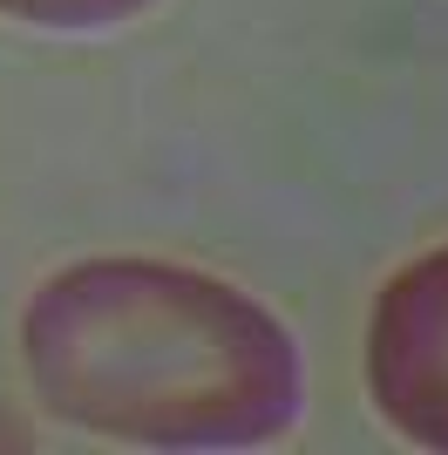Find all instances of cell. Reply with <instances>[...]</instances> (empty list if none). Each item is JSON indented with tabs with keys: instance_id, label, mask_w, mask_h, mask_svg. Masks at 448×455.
<instances>
[{
	"instance_id": "7a4b0ae2",
	"label": "cell",
	"mask_w": 448,
	"mask_h": 455,
	"mask_svg": "<svg viewBox=\"0 0 448 455\" xmlns=\"http://www.w3.org/2000/svg\"><path fill=\"white\" fill-rule=\"evenodd\" d=\"M373 408L421 449H448V245L401 266L367 326Z\"/></svg>"
},
{
	"instance_id": "3957f363",
	"label": "cell",
	"mask_w": 448,
	"mask_h": 455,
	"mask_svg": "<svg viewBox=\"0 0 448 455\" xmlns=\"http://www.w3.org/2000/svg\"><path fill=\"white\" fill-rule=\"evenodd\" d=\"M156 0H0L7 20H28V28H55V35H95V28H123Z\"/></svg>"
},
{
	"instance_id": "6da1fadb",
	"label": "cell",
	"mask_w": 448,
	"mask_h": 455,
	"mask_svg": "<svg viewBox=\"0 0 448 455\" xmlns=\"http://www.w3.org/2000/svg\"><path fill=\"white\" fill-rule=\"evenodd\" d=\"M20 361L61 421L130 449H259L306 401L279 313L170 259H82L41 279Z\"/></svg>"
},
{
	"instance_id": "277c9868",
	"label": "cell",
	"mask_w": 448,
	"mask_h": 455,
	"mask_svg": "<svg viewBox=\"0 0 448 455\" xmlns=\"http://www.w3.org/2000/svg\"><path fill=\"white\" fill-rule=\"evenodd\" d=\"M0 449H35V435H28V421H20L14 408H7V401H0Z\"/></svg>"
}]
</instances>
